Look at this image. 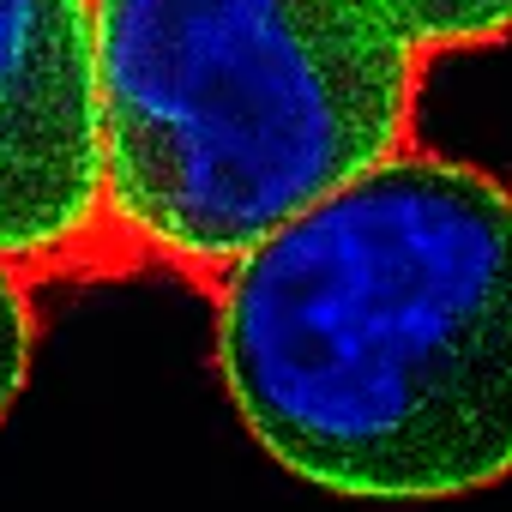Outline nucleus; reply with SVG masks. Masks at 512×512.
Instances as JSON below:
<instances>
[{"mask_svg": "<svg viewBox=\"0 0 512 512\" xmlns=\"http://www.w3.org/2000/svg\"><path fill=\"white\" fill-rule=\"evenodd\" d=\"M0 260L31 284L115 272L91 0H0Z\"/></svg>", "mask_w": 512, "mask_h": 512, "instance_id": "3", "label": "nucleus"}, {"mask_svg": "<svg viewBox=\"0 0 512 512\" xmlns=\"http://www.w3.org/2000/svg\"><path fill=\"white\" fill-rule=\"evenodd\" d=\"M115 272L211 284L416 133L428 61L368 0H91Z\"/></svg>", "mask_w": 512, "mask_h": 512, "instance_id": "2", "label": "nucleus"}, {"mask_svg": "<svg viewBox=\"0 0 512 512\" xmlns=\"http://www.w3.org/2000/svg\"><path fill=\"white\" fill-rule=\"evenodd\" d=\"M37 362V302H31V278L19 266L0 260V422L13 416L25 380Z\"/></svg>", "mask_w": 512, "mask_h": 512, "instance_id": "5", "label": "nucleus"}, {"mask_svg": "<svg viewBox=\"0 0 512 512\" xmlns=\"http://www.w3.org/2000/svg\"><path fill=\"white\" fill-rule=\"evenodd\" d=\"M217 374L290 476L452 500L512 476V181L392 151L211 278Z\"/></svg>", "mask_w": 512, "mask_h": 512, "instance_id": "1", "label": "nucleus"}, {"mask_svg": "<svg viewBox=\"0 0 512 512\" xmlns=\"http://www.w3.org/2000/svg\"><path fill=\"white\" fill-rule=\"evenodd\" d=\"M368 7H380L422 61L512 43V0H368Z\"/></svg>", "mask_w": 512, "mask_h": 512, "instance_id": "4", "label": "nucleus"}]
</instances>
